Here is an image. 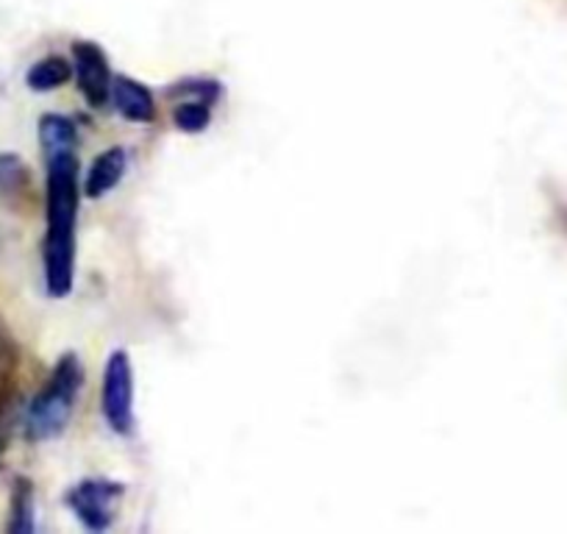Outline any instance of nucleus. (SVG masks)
Masks as SVG:
<instances>
[{"label":"nucleus","instance_id":"nucleus-12","mask_svg":"<svg viewBox=\"0 0 567 534\" xmlns=\"http://www.w3.org/2000/svg\"><path fill=\"white\" fill-rule=\"evenodd\" d=\"M209 120H212V103H204V101H184L178 103L176 112H173V123H176L182 131H187V134H198V131H204L206 125H209Z\"/></svg>","mask_w":567,"mask_h":534},{"label":"nucleus","instance_id":"nucleus-6","mask_svg":"<svg viewBox=\"0 0 567 534\" xmlns=\"http://www.w3.org/2000/svg\"><path fill=\"white\" fill-rule=\"evenodd\" d=\"M112 97L117 112L123 114L125 120L131 123H151L156 117V106H154V95L145 84L134 79H125V75H117L112 81Z\"/></svg>","mask_w":567,"mask_h":534},{"label":"nucleus","instance_id":"nucleus-11","mask_svg":"<svg viewBox=\"0 0 567 534\" xmlns=\"http://www.w3.org/2000/svg\"><path fill=\"white\" fill-rule=\"evenodd\" d=\"M31 187V171L14 154H0V195L23 198Z\"/></svg>","mask_w":567,"mask_h":534},{"label":"nucleus","instance_id":"nucleus-3","mask_svg":"<svg viewBox=\"0 0 567 534\" xmlns=\"http://www.w3.org/2000/svg\"><path fill=\"white\" fill-rule=\"evenodd\" d=\"M103 418L117 434L134 429V370L125 351H114L103 370Z\"/></svg>","mask_w":567,"mask_h":534},{"label":"nucleus","instance_id":"nucleus-15","mask_svg":"<svg viewBox=\"0 0 567 534\" xmlns=\"http://www.w3.org/2000/svg\"><path fill=\"white\" fill-rule=\"evenodd\" d=\"M3 421H7V390L0 381V445H3Z\"/></svg>","mask_w":567,"mask_h":534},{"label":"nucleus","instance_id":"nucleus-7","mask_svg":"<svg viewBox=\"0 0 567 534\" xmlns=\"http://www.w3.org/2000/svg\"><path fill=\"white\" fill-rule=\"evenodd\" d=\"M125 165H128V160H125L123 148L103 151V154L92 162L90 171H86V178H84L86 198L95 201V198H103L106 193H112V189L120 184V178H123Z\"/></svg>","mask_w":567,"mask_h":534},{"label":"nucleus","instance_id":"nucleus-5","mask_svg":"<svg viewBox=\"0 0 567 534\" xmlns=\"http://www.w3.org/2000/svg\"><path fill=\"white\" fill-rule=\"evenodd\" d=\"M73 70L79 75V90L92 109H101L112 95V73L109 59L95 42H75Z\"/></svg>","mask_w":567,"mask_h":534},{"label":"nucleus","instance_id":"nucleus-14","mask_svg":"<svg viewBox=\"0 0 567 534\" xmlns=\"http://www.w3.org/2000/svg\"><path fill=\"white\" fill-rule=\"evenodd\" d=\"M14 362V351H12V342H9L7 331L0 326V381H7L9 370H12Z\"/></svg>","mask_w":567,"mask_h":534},{"label":"nucleus","instance_id":"nucleus-8","mask_svg":"<svg viewBox=\"0 0 567 534\" xmlns=\"http://www.w3.org/2000/svg\"><path fill=\"white\" fill-rule=\"evenodd\" d=\"M40 145L45 156L64 154V151H75L79 145V129L64 114H45L40 120Z\"/></svg>","mask_w":567,"mask_h":534},{"label":"nucleus","instance_id":"nucleus-2","mask_svg":"<svg viewBox=\"0 0 567 534\" xmlns=\"http://www.w3.org/2000/svg\"><path fill=\"white\" fill-rule=\"evenodd\" d=\"M84 384V370L75 353H64L56 368L48 376L45 387L34 396L25 412V438L42 443L64 432L70 415H73L75 396Z\"/></svg>","mask_w":567,"mask_h":534},{"label":"nucleus","instance_id":"nucleus-4","mask_svg":"<svg viewBox=\"0 0 567 534\" xmlns=\"http://www.w3.org/2000/svg\"><path fill=\"white\" fill-rule=\"evenodd\" d=\"M123 493L125 487L117 482H109V479H86V482H79L70 490L68 506L90 532H103V528L112 526L117 501L123 499Z\"/></svg>","mask_w":567,"mask_h":534},{"label":"nucleus","instance_id":"nucleus-10","mask_svg":"<svg viewBox=\"0 0 567 534\" xmlns=\"http://www.w3.org/2000/svg\"><path fill=\"white\" fill-rule=\"evenodd\" d=\"M70 75H73V68H70L68 59L48 57L29 70L25 84H29L34 92H53L56 86L68 84Z\"/></svg>","mask_w":567,"mask_h":534},{"label":"nucleus","instance_id":"nucleus-1","mask_svg":"<svg viewBox=\"0 0 567 534\" xmlns=\"http://www.w3.org/2000/svg\"><path fill=\"white\" fill-rule=\"evenodd\" d=\"M48 165V228L42 243L45 287L51 298H64L73 290L75 276V220H79V160L75 151L45 156Z\"/></svg>","mask_w":567,"mask_h":534},{"label":"nucleus","instance_id":"nucleus-9","mask_svg":"<svg viewBox=\"0 0 567 534\" xmlns=\"http://www.w3.org/2000/svg\"><path fill=\"white\" fill-rule=\"evenodd\" d=\"M9 532L31 534L34 532V484L29 479H14L12 487V515H9Z\"/></svg>","mask_w":567,"mask_h":534},{"label":"nucleus","instance_id":"nucleus-13","mask_svg":"<svg viewBox=\"0 0 567 534\" xmlns=\"http://www.w3.org/2000/svg\"><path fill=\"white\" fill-rule=\"evenodd\" d=\"M171 95H176V97L187 95L189 101L215 103L217 97H220V84H215V81H206V79H189V81H182L176 90H171Z\"/></svg>","mask_w":567,"mask_h":534}]
</instances>
